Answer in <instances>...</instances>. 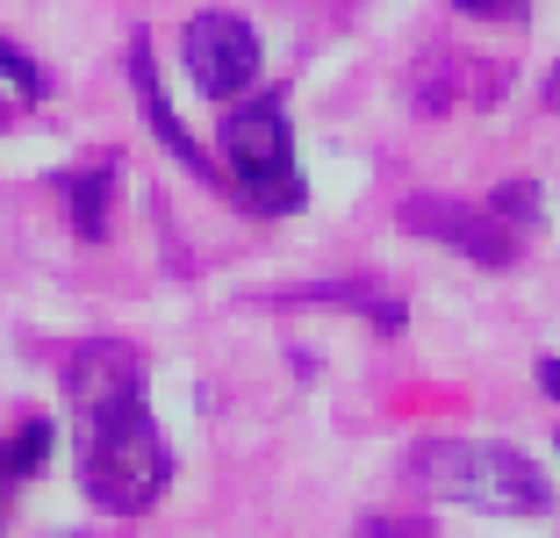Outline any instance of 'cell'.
<instances>
[{"mask_svg":"<svg viewBox=\"0 0 560 538\" xmlns=\"http://www.w3.org/2000/svg\"><path fill=\"white\" fill-rule=\"evenodd\" d=\"M525 0H460V15H517Z\"/></svg>","mask_w":560,"mask_h":538,"instance_id":"cell-11","label":"cell"},{"mask_svg":"<svg viewBox=\"0 0 560 538\" xmlns=\"http://www.w3.org/2000/svg\"><path fill=\"white\" fill-rule=\"evenodd\" d=\"M0 122H8V101H0Z\"/></svg>","mask_w":560,"mask_h":538,"instance_id":"cell-14","label":"cell"},{"mask_svg":"<svg viewBox=\"0 0 560 538\" xmlns=\"http://www.w3.org/2000/svg\"><path fill=\"white\" fill-rule=\"evenodd\" d=\"M223 165H231L237 195L259 215H295L310 201L302 165H295V130H288L280 101H245V108L223 115Z\"/></svg>","mask_w":560,"mask_h":538,"instance_id":"cell-3","label":"cell"},{"mask_svg":"<svg viewBox=\"0 0 560 538\" xmlns=\"http://www.w3.org/2000/svg\"><path fill=\"white\" fill-rule=\"evenodd\" d=\"M72 424H80V489L116 517H137L173 481V445L144 409V366L130 344H80L66 366Z\"/></svg>","mask_w":560,"mask_h":538,"instance_id":"cell-1","label":"cell"},{"mask_svg":"<svg viewBox=\"0 0 560 538\" xmlns=\"http://www.w3.org/2000/svg\"><path fill=\"white\" fill-rule=\"evenodd\" d=\"M44 459H50V424H44V417H30L15 438L0 445V481H30Z\"/></svg>","mask_w":560,"mask_h":538,"instance_id":"cell-8","label":"cell"},{"mask_svg":"<svg viewBox=\"0 0 560 538\" xmlns=\"http://www.w3.org/2000/svg\"><path fill=\"white\" fill-rule=\"evenodd\" d=\"M489 209L503 215L511 230H532V223H539V187H532V179H511V187H503V195H495Z\"/></svg>","mask_w":560,"mask_h":538,"instance_id":"cell-9","label":"cell"},{"mask_svg":"<svg viewBox=\"0 0 560 538\" xmlns=\"http://www.w3.org/2000/svg\"><path fill=\"white\" fill-rule=\"evenodd\" d=\"M410 473H417V489H431L439 503H467V510H489V517H546L553 510V481L517 445L431 438L410 453Z\"/></svg>","mask_w":560,"mask_h":538,"instance_id":"cell-2","label":"cell"},{"mask_svg":"<svg viewBox=\"0 0 560 538\" xmlns=\"http://www.w3.org/2000/svg\"><path fill=\"white\" fill-rule=\"evenodd\" d=\"M539 388H546V395L560 402V359H539Z\"/></svg>","mask_w":560,"mask_h":538,"instance_id":"cell-12","label":"cell"},{"mask_svg":"<svg viewBox=\"0 0 560 538\" xmlns=\"http://www.w3.org/2000/svg\"><path fill=\"white\" fill-rule=\"evenodd\" d=\"M180 58H187V72H195V86L209 101H237L259 80V36H252V22L231 15V8H209V15L187 22Z\"/></svg>","mask_w":560,"mask_h":538,"instance_id":"cell-4","label":"cell"},{"mask_svg":"<svg viewBox=\"0 0 560 538\" xmlns=\"http://www.w3.org/2000/svg\"><path fill=\"white\" fill-rule=\"evenodd\" d=\"M402 223L424 230V237H439V245L467 252L475 266H511L517 259V230L503 223L495 209H467V201H402Z\"/></svg>","mask_w":560,"mask_h":538,"instance_id":"cell-5","label":"cell"},{"mask_svg":"<svg viewBox=\"0 0 560 538\" xmlns=\"http://www.w3.org/2000/svg\"><path fill=\"white\" fill-rule=\"evenodd\" d=\"M116 159H101V165H80V173L66 179V201H72V230H80L86 245L94 237H108V215H116Z\"/></svg>","mask_w":560,"mask_h":538,"instance_id":"cell-7","label":"cell"},{"mask_svg":"<svg viewBox=\"0 0 560 538\" xmlns=\"http://www.w3.org/2000/svg\"><path fill=\"white\" fill-rule=\"evenodd\" d=\"M546 101H553V108H560V72H553V80H546Z\"/></svg>","mask_w":560,"mask_h":538,"instance_id":"cell-13","label":"cell"},{"mask_svg":"<svg viewBox=\"0 0 560 538\" xmlns=\"http://www.w3.org/2000/svg\"><path fill=\"white\" fill-rule=\"evenodd\" d=\"M130 80H137V108H144V122H151V130H159V144L173 151V159H180L187 173L215 179V165H209V159H201V151H195V137L180 130V115H173V101L159 94V80H151V58H144V44L130 50Z\"/></svg>","mask_w":560,"mask_h":538,"instance_id":"cell-6","label":"cell"},{"mask_svg":"<svg viewBox=\"0 0 560 538\" xmlns=\"http://www.w3.org/2000/svg\"><path fill=\"white\" fill-rule=\"evenodd\" d=\"M0 80H15L22 101H44V72H36V58H30V50H15L8 36H0Z\"/></svg>","mask_w":560,"mask_h":538,"instance_id":"cell-10","label":"cell"}]
</instances>
